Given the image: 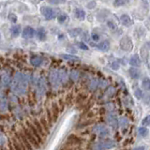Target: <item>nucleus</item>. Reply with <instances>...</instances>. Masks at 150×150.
<instances>
[{
  "mask_svg": "<svg viewBox=\"0 0 150 150\" xmlns=\"http://www.w3.org/2000/svg\"><path fill=\"white\" fill-rule=\"evenodd\" d=\"M23 132L25 133L26 139H27L28 141H29V143L32 144V146L34 147V149H39V148H40V144L39 143V141H38V140L35 138V136L31 133V131H30L29 129H28L27 128L23 129Z\"/></svg>",
  "mask_w": 150,
  "mask_h": 150,
  "instance_id": "f257e3e1",
  "label": "nucleus"
},
{
  "mask_svg": "<svg viewBox=\"0 0 150 150\" xmlns=\"http://www.w3.org/2000/svg\"><path fill=\"white\" fill-rule=\"evenodd\" d=\"M120 47L122 50H124L126 52H129L132 50L133 48V43L131 41L129 37H124L122 38L120 40Z\"/></svg>",
  "mask_w": 150,
  "mask_h": 150,
  "instance_id": "f03ea898",
  "label": "nucleus"
},
{
  "mask_svg": "<svg viewBox=\"0 0 150 150\" xmlns=\"http://www.w3.org/2000/svg\"><path fill=\"white\" fill-rule=\"evenodd\" d=\"M41 14L44 16L45 19L47 20H52V19H54L55 17V11H54L52 8H49V7H42L41 9Z\"/></svg>",
  "mask_w": 150,
  "mask_h": 150,
  "instance_id": "7ed1b4c3",
  "label": "nucleus"
},
{
  "mask_svg": "<svg viewBox=\"0 0 150 150\" xmlns=\"http://www.w3.org/2000/svg\"><path fill=\"white\" fill-rule=\"evenodd\" d=\"M67 142L71 145V146H76V145H80L83 143V139L81 137H79L77 135L74 134H70L68 136L67 138Z\"/></svg>",
  "mask_w": 150,
  "mask_h": 150,
  "instance_id": "20e7f679",
  "label": "nucleus"
},
{
  "mask_svg": "<svg viewBox=\"0 0 150 150\" xmlns=\"http://www.w3.org/2000/svg\"><path fill=\"white\" fill-rule=\"evenodd\" d=\"M17 137H18V139L21 141V143L25 145V147L26 148V150H35L34 149V147L32 146V144L29 143V141H28L27 139H26V137H25V133L23 132V131H21V132H19L18 134H17Z\"/></svg>",
  "mask_w": 150,
  "mask_h": 150,
  "instance_id": "39448f33",
  "label": "nucleus"
},
{
  "mask_svg": "<svg viewBox=\"0 0 150 150\" xmlns=\"http://www.w3.org/2000/svg\"><path fill=\"white\" fill-rule=\"evenodd\" d=\"M26 125H27V129L31 131V133L35 136V138H36L38 141H39V143H40V144H42V143H43V138L41 137V135L39 133V131L37 130V129L34 127V125L31 124L30 122H27Z\"/></svg>",
  "mask_w": 150,
  "mask_h": 150,
  "instance_id": "423d86ee",
  "label": "nucleus"
},
{
  "mask_svg": "<svg viewBox=\"0 0 150 150\" xmlns=\"http://www.w3.org/2000/svg\"><path fill=\"white\" fill-rule=\"evenodd\" d=\"M34 35H35V29L30 26L25 27V29L23 30V33H22V36L23 39H31V38L34 37Z\"/></svg>",
  "mask_w": 150,
  "mask_h": 150,
  "instance_id": "0eeeda50",
  "label": "nucleus"
},
{
  "mask_svg": "<svg viewBox=\"0 0 150 150\" xmlns=\"http://www.w3.org/2000/svg\"><path fill=\"white\" fill-rule=\"evenodd\" d=\"M11 144H12V146L15 150H26V148L25 147V145H23L21 141L18 139V137H14L11 141Z\"/></svg>",
  "mask_w": 150,
  "mask_h": 150,
  "instance_id": "6e6552de",
  "label": "nucleus"
},
{
  "mask_svg": "<svg viewBox=\"0 0 150 150\" xmlns=\"http://www.w3.org/2000/svg\"><path fill=\"white\" fill-rule=\"evenodd\" d=\"M33 125H34V127L37 129V130L39 131V133L41 135V137H42V138H44L45 136H46V132L44 131L43 128H42V126H41V124H40V122L39 120H38V119H35L34 122H33Z\"/></svg>",
  "mask_w": 150,
  "mask_h": 150,
  "instance_id": "1a4fd4ad",
  "label": "nucleus"
},
{
  "mask_svg": "<svg viewBox=\"0 0 150 150\" xmlns=\"http://www.w3.org/2000/svg\"><path fill=\"white\" fill-rule=\"evenodd\" d=\"M120 20L125 26H130L132 25V21H131L130 17L128 15V14H123V15L120 17Z\"/></svg>",
  "mask_w": 150,
  "mask_h": 150,
  "instance_id": "9d476101",
  "label": "nucleus"
},
{
  "mask_svg": "<svg viewBox=\"0 0 150 150\" xmlns=\"http://www.w3.org/2000/svg\"><path fill=\"white\" fill-rule=\"evenodd\" d=\"M52 116H53V120L55 122L56 119L58 117V114H59V107L57 106L56 103H54L53 106H52Z\"/></svg>",
  "mask_w": 150,
  "mask_h": 150,
  "instance_id": "9b49d317",
  "label": "nucleus"
},
{
  "mask_svg": "<svg viewBox=\"0 0 150 150\" xmlns=\"http://www.w3.org/2000/svg\"><path fill=\"white\" fill-rule=\"evenodd\" d=\"M129 63H130L131 66H132V67H139L140 64H141V60L139 58L138 54H134L133 56H131Z\"/></svg>",
  "mask_w": 150,
  "mask_h": 150,
  "instance_id": "f8f14e48",
  "label": "nucleus"
},
{
  "mask_svg": "<svg viewBox=\"0 0 150 150\" xmlns=\"http://www.w3.org/2000/svg\"><path fill=\"white\" fill-rule=\"evenodd\" d=\"M40 124H41V126H42V128H43V129H44V131L46 132V134L48 135L49 133H50V127H49V122L47 121L44 117H42V118L40 120Z\"/></svg>",
  "mask_w": 150,
  "mask_h": 150,
  "instance_id": "ddd939ff",
  "label": "nucleus"
},
{
  "mask_svg": "<svg viewBox=\"0 0 150 150\" xmlns=\"http://www.w3.org/2000/svg\"><path fill=\"white\" fill-rule=\"evenodd\" d=\"M20 33H21V26L20 25H13L11 28V34L12 37L16 38L20 35Z\"/></svg>",
  "mask_w": 150,
  "mask_h": 150,
  "instance_id": "4468645a",
  "label": "nucleus"
},
{
  "mask_svg": "<svg viewBox=\"0 0 150 150\" xmlns=\"http://www.w3.org/2000/svg\"><path fill=\"white\" fill-rule=\"evenodd\" d=\"M108 121L112 127H116L117 123H118V120H117V117L115 115H108Z\"/></svg>",
  "mask_w": 150,
  "mask_h": 150,
  "instance_id": "2eb2a0df",
  "label": "nucleus"
},
{
  "mask_svg": "<svg viewBox=\"0 0 150 150\" xmlns=\"http://www.w3.org/2000/svg\"><path fill=\"white\" fill-rule=\"evenodd\" d=\"M74 14H75V17L80 19V20H83L84 17H86V12H84L83 9H81V8H76V9H75Z\"/></svg>",
  "mask_w": 150,
  "mask_h": 150,
  "instance_id": "dca6fc26",
  "label": "nucleus"
},
{
  "mask_svg": "<svg viewBox=\"0 0 150 150\" xmlns=\"http://www.w3.org/2000/svg\"><path fill=\"white\" fill-rule=\"evenodd\" d=\"M97 47H98V48L100 49V50L106 52V51H108V49H109L110 43H109V41H108V40H104V41H102L101 43L98 44Z\"/></svg>",
  "mask_w": 150,
  "mask_h": 150,
  "instance_id": "f3484780",
  "label": "nucleus"
},
{
  "mask_svg": "<svg viewBox=\"0 0 150 150\" xmlns=\"http://www.w3.org/2000/svg\"><path fill=\"white\" fill-rule=\"evenodd\" d=\"M37 37L40 40H44L46 39V31L44 30V28H40L37 32Z\"/></svg>",
  "mask_w": 150,
  "mask_h": 150,
  "instance_id": "a211bd4d",
  "label": "nucleus"
},
{
  "mask_svg": "<svg viewBox=\"0 0 150 150\" xmlns=\"http://www.w3.org/2000/svg\"><path fill=\"white\" fill-rule=\"evenodd\" d=\"M129 74H130V77L132 79H138L140 77V71H139V69L136 68H131L129 69Z\"/></svg>",
  "mask_w": 150,
  "mask_h": 150,
  "instance_id": "6ab92c4d",
  "label": "nucleus"
},
{
  "mask_svg": "<svg viewBox=\"0 0 150 150\" xmlns=\"http://www.w3.org/2000/svg\"><path fill=\"white\" fill-rule=\"evenodd\" d=\"M42 63V59L40 57V56H34V57L31 58V64L35 67H39L40 65H41Z\"/></svg>",
  "mask_w": 150,
  "mask_h": 150,
  "instance_id": "aec40b11",
  "label": "nucleus"
},
{
  "mask_svg": "<svg viewBox=\"0 0 150 150\" xmlns=\"http://www.w3.org/2000/svg\"><path fill=\"white\" fill-rule=\"evenodd\" d=\"M114 146H115V142H112V140H106L101 144V147L103 148H112Z\"/></svg>",
  "mask_w": 150,
  "mask_h": 150,
  "instance_id": "412c9836",
  "label": "nucleus"
},
{
  "mask_svg": "<svg viewBox=\"0 0 150 150\" xmlns=\"http://www.w3.org/2000/svg\"><path fill=\"white\" fill-rule=\"evenodd\" d=\"M142 86L144 90H150V79L144 78L142 82Z\"/></svg>",
  "mask_w": 150,
  "mask_h": 150,
  "instance_id": "4be33fe9",
  "label": "nucleus"
},
{
  "mask_svg": "<svg viewBox=\"0 0 150 150\" xmlns=\"http://www.w3.org/2000/svg\"><path fill=\"white\" fill-rule=\"evenodd\" d=\"M140 55H141V57H142L143 60L146 61V58L148 57V50H147V49H145L144 47H143V48L141 49Z\"/></svg>",
  "mask_w": 150,
  "mask_h": 150,
  "instance_id": "5701e85b",
  "label": "nucleus"
},
{
  "mask_svg": "<svg viewBox=\"0 0 150 150\" xmlns=\"http://www.w3.org/2000/svg\"><path fill=\"white\" fill-rule=\"evenodd\" d=\"M81 28H74V29H71L69 31V34L70 37H77L78 35H80V33H81Z\"/></svg>",
  "mask_w": 150,
  "mask_h": 150,
  "instance_id": "b1692460",
  "label": "nucleus"
},
{
  "mask_svg": "<svg viewBox=\"0 0 150 150\" xmlns=\"http://www.w3.org/2000/svg\"><path fill=\"white\" fill-rule=\"evenodd\" d=\"M134 95L135 97L138 98V100H141V98H143V91L141 90L140 88H137V89H135V91H134Z\"/></svg>",
  "mask_w": 150,
  "mask_h": 150,
  "instance_id": "393cba45",
  "label": "nucleus"
},
{
  "mask_svg": "<svg viewBox=\"0 0 150 150\" xmlns=\"http://www.w3.org/2000/svg\"><path fill=\"white\" fill-rule=\"evenodd\" d=\"M148 133V130L147 129H145V128H140L139 129V134L141 136H143V137H144V136H146Z\"/></svg>",
  "mask_w": 150,
  "mask_h": 150,
  "instance_id": "a878e982",
  "label": "nucleus"
},
{
  "mask_svg": "<svg viewBox=\"0 0 150 150\" xmlns=\"http://www.w3.org/2000/svg\"><path fill=\"white\" fill-rule=\"evenodd\" d=\"M62 57L66 60H78V57L74 55H69V54H63Z\"/></svg>",
  "mask_w": 150,
  "mask_h": 150,
  "instance_id": "bb28decb",
  "label": "nucleus"
},
{
  "mask_svg": "<svg viewBox=\"0 0 150 150\" xmlns=\"http://www.w3.org/2000/svg\"><path fill=\"white\" fill-rule=\"evenodd\" d=\"M128 2V0H115L114 2V5L116 7H119V6H122V5H124L125 3Z\"/></svg>",
  "mask_w": 150,
  "mask_h": 150,
  "instance_id": "cd10ccee",
  "label": "nucleus"
},
{
  "mask_svg": "<svg viewBox=\"0 0 150 150\" xmlns=\"http://www.w3.org/2000/svg\"><path fill=\"white\" fill-rule=\"evenodd\" d=\"M48 2L52 5H60L65 3V0H48Z\"/></svg>",
  "mask_w": 150,
  "mask_h": 150,
  "instance_id": "c85d7f7f",
  "label": "nucleus"
},
{
  "mask_svg": "<svg viewBox=\"0 0 150 150\" xmlns=\"http://www.w3.org/2000/svg\"><path fill=\"white\" fill-rule=\"evenodd\" d=\"M67 15L66 14H61V15H59L58 16V18H57V20H58V22L59 23H64L66 20H67Z\"/></svg>",
  "mask_w": 150,
  "mask_h": 150,
  "instance_id": "c756f323",
  "label": "nucleus"
},
{
  "mask_svg": "<svg viewBox=\"0 0 150 150\" xmlns=\"http://www.w3.org/2000/svg\"><path fill=\"white\" fill-rule=\"evenodd\" d=\"M143 125L144 126H148V125H150V115H147L145 118L143 120Z\"/></svg>",
  "mask_w": 150,
  "mask_h": 150,
  "instance_id": "7c9ffc66",
  "label": "nucleus"
},
{
  "mask_svg": "<svg viewBox=\"0 0 150 150\" xmlns=\"http://www.w3.org/2000/svg\"><path fill=\"white\" fill-rule=\"evenodd\" d=\"M8 19H9V20H11L12 23H16V21H17V16L15 15V14L11 13V14H9V16H8Z\"/></svg>",
  "mask_w": 150,
  "mask_h": 150,
  "instance_id": "2f4dec72",
  "label": "nucleus"
},
{
  "mask_svg": "<svg viewBox=\"0 0 150 150\" xmlns=\"http://www.w3.org/2000/svg\"><path fill=\"white\" fill-rule=\"evenodd\" d=\"M111 68H112V69H115V70L118 69H119V64L117 63V62H112V63L111 64Z\"/></svg>",
  "mask_w": 150,
  "mask_h": 150,
  "instance_id": "473e14b6",
  "label": "nucleus"
},
{
  "mask_svg": "<svg viewBox=\"0 0 150 150\" xmlns=\"http://www.w3.org/2000/svg\"><path fill=\"white\" fill-rule=\"evenodd\" d=\"M107 25H108V27L111 28V29H115V25H114V23L111 22V21L108 22V23H107Z\"/></svg>",
  "mask_w": 150,
  "mask_h": 150,
  "instance_id": "72a5a7b5",
  "label": "nucleus"
},
{
  "mask_svg": "<svg viewBox=\"0 0 150 150\" xmlns=\"http://www.w3.org/2000/svg\"><path fill=\"white\" fill-rule=\"evenodd\" d=\"M79 47L81 49H83V50H87L88 49V47L86 44H84V43H83V42H80V43H79Z\"/></svg>",
  "mask_w": 150,
  "mask_h": 150,
  "instance_id": "f704fd0d",
  "label": "nucleus"
},
{
  "mask_svg": "<svg viewBox=\"0 0 150 150\" xmlns=\"http://www.w3.org/2000/svg\"><path fill=\"white\" fill-rule=\"evenodd\" d=\"M96 7V2H90V3H88L87 4V8H95Z\"/></svg>",
  "mask_w": 150,
  "mask_h": 150,
  "instance_id": "c9c22d12",
  "label": "nucleus"
},
{
  "mask_svg": "<svg viewBox=\"0 0 150 150\" xmlns=\"http://www.w3.org/2000/svg\"><path fill=\"white\" fill-rule=\"evenodd\" d=\"M92 39L94 40H98V39H100V37H98V35H97V34H93L92 35Z\"/></svg>",
  "mask_w": 150,
  "mask_h": 150,
  "instance_id": "e433bc0d",
  "label": "nucleus"
},
{
  "mask_svg": "<svg viewBox=\"0 0 150 150\" xmlns=\"http://www.w3.org/2000/svg\"><path fill=\"white\" fill-rule=\"evenodd\" d=\"M8 150H15V149L13 148V146H12L11 142H9V143H8Z\"/></svg>",
  "mask_w": 150,
  "mask_h": 150,
  "instance_id": "4c0bfd02",
  "label": "nucleus"
},
{
  "mask_svg": "<svg viewBox=\"0 0 150 150\" xmlns=\"http://www.w3.org/2000/svg\"><path fill=\"white\" fill-rule=\"evenodd\" d=\"M134 150H144V146H141V147H137V148H135Z\"/></svg>",
  "mask_w": 150,
  "mask_h": 150,
  "instance_id": "58836bf2",
  "label": "nucleus"
},
{
  "mask_svg": "<svg viewBox=\"0 0 150 150\" xmlns=\"http://www.w3.org/2000/svg\"><path fill=\"white\" fill-rule=\"evenodd\" d=\"M0 150H8V147H5V146H2L1 149Z\"/></svg>",
  "mask_w": 150,
  "mask_h": 150,
  "instance_id": "ea45409f",
  "label": "nucleus"
},
{
  "mask_svg": "<svg viewBox=\"0 0 150 150\" xmlns=\"http://www.w3.org/2000/svg\"><path fill=\"white\" fill-rule=\"evenodd\" d=\"M40 1H42V0H40Z\"/></svg>",
  "mask_w": 150,
  "mask_h": 150,
  "instance_id": "a19ab883",
  "label": "nucleus"
}]
</instances>
